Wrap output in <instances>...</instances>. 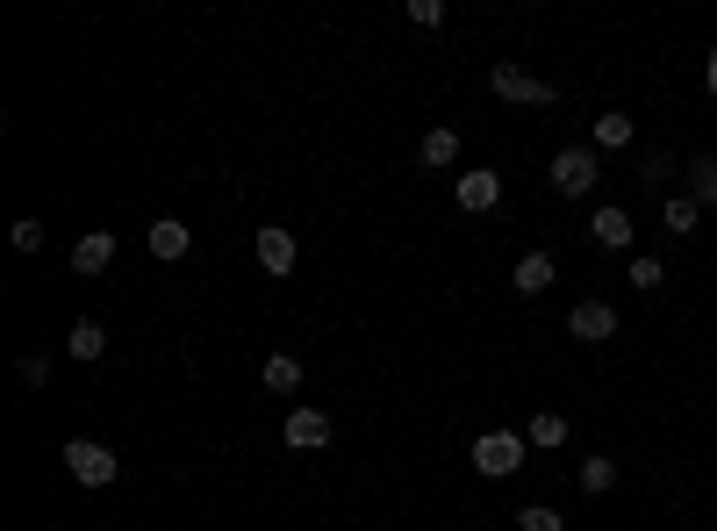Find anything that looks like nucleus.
Instances as JSON below:
<instances>
[{"label":"nucleus","mask_w":717,"mask_h":531,"mask_svg":"<svg viewBox=\"0 0 717 531\" xmlns=\"http://www.w3.org/2000/svg\"><path fill=\"white\" fill-rule=\"evenodd\" d=\"M524 452H531V438H524V431H481V438H474V474L510 481L516 467H524Z\"/></svg>","instance_id":"f257e3e1"},{"label":"nucleus","mask_w":717,"mask_h":531,"mask_svg":"<svg viewBox=\"0 0 717 531\" xmlns=\"http://www.w3.org/2000/svg\"><path fill=\"white\" fill-rule=\"evenodd\" d=\"M488 86H495V101H516V109H553V101H560V86H553V80H539V72L510 65V58H502V65L488 72Z\"/></svg>","instance_id":"f03ea898"},{"label":"nucleus","mask_w":717,"mask_h":531,"mask_svg":"<svg viewBox=\"0 0 717 531\" xmlns=\"http://www.w3.org/2000/svg\"><path fill=\"white\" fill-rule=\"evenodd\" d=\"M65 474L80 481V489H109V481L122 474V460L101 446V438H72V446H65Z\"/></svg>","instance_id":"7ed1b4c3"},{"label":"nucleus","mask_w":717,"mask_h":531,"mask_svg":"<svg viewBox=\"0 0 717 531\" xmlns=\"http://www.w3.org/2000/svg\"><path fill=\"white\" fill-rule=\"evenodd\" d=\"M588 187H596V151H588V144H567L553 159V194H560V202H582Z\"/></svg>","instance_id":"20e7f679"},{"label":"nucleus","mask_w":717,"mask_h":531,"mask_svg":"<svg viewBox=\"0 0 717 531\" xmlns=\"http://www.w3.org/2000/svg\"><path fill=\"white\" fill-rule=\"evenodd\" d=\"M252 252H258V266H266L273 280H280V273H295V259H301V252H295V231H280V223H266V231L252 237Z\"/></svg>","instance_id":"39448f33"},{"label":"nucleus","mask_w":717,"mask_h":531,"mask_svg":"<svg viewBox=\"0 0 717 531\" xmlns=\"http://www.w3.org/2000/svg\"><path fill=\"white\" fill-rule=\"evenodd\" d=\"M280 438H287L295 452H316V446H330V417L301 402V409H287V431H280Z\"/></svg>","instance_id":"423d86ee"},{"label":"nucleus","mask_w":717,"mask_h":531,"mask_svg":"<svg viewBox=\"0 0 717 531\" xmlns=\"http://www.w3.org/2000/svg\"><path fill=\"white\" fill-rule=\"evenodd\" d=\"M567 330H574L582 345H603V338H617V309H610V302H574Z\"/></svg>","instance_id":"0eeeda50"},{"label":"nucleus","mask_w":717,"mask_h":531,"mask_svg":"<svg viewBox=\"0 0 717 531\" xmlns=\"http://www.w3.org/2000/svg\"><path fill=\"white\" fill-rule=\"evenodd\" d=\"M588 237H596L603 252H632V237H638L632 208H596V216H588Z\"/></svg>","instance_id":"6e6552de"},{"label":"nucleus","mask_w":717,"mask_h":531,"mask_svg":"<svg viewBox=\"0 0 717 531\" xmlns=\"http://www.w3.org/2000/svg\"><path fill=\"white\" fill-rule=\"evenodd\" d=\"M109 266H115V231H86L80 245H72V273L94 280V273H109Z\"/></svg>","instance_id":"1a4fd4ad"},{"label":"nucleus","mask_w":717,"mask_h":531,"mask_svg":"<svg viewBox=\"0 0 717 531\" xmlns=\"http://www.w3.org/2000/svg\"><path fill=\"white\" fill-rule=\"evenodd\" d=\"M144 245H151V259H187L194 231H187V223H180V216H158V223H151V231H144Z\"/></svg>","instance_id":"9d476101"},{"label":"nucleus","mask_w":717,"mask_h":531,"mask_svg":"<svg viewBox=\"0 0 717 531\" xmlns=\"http://www.w3.org/2000/svg\"><path fill=\"white\" fill-rule=\"evenodd\" d=\"M452 194H460L467 216H488V208L502 202V173H460V187H452Z\"/></svg>","instance_id":"9b49d317"},{"label":"nucleus","mask_w":717,"mask_h":531,"mask_svg":"<svg viewBox=\"0 0 717 531\" xmlns=\"http://www.w3.org/2000/svg\"><path fill=\"white\" fill-rule=\"evenodd\" d=\"M553 280H560L553 252H524V259H516V273H510V287H516V295H545Z\"/></svg>","instance_id":"f8f14e48"},{"label":"nucleus","mask_w":717,"mask_h":531,"mask_svg":"<svg viewBox=\"0 0 717 531\" xmlns=\"http://www.w3.org/2000/svg\"><path fill=\"white\" fill-rule=\"evenodd\" d=\"M632 136H638V123L624 109H610V115H596V130H588V151H632Z\"/></svg>","instance_id":"ddd939ff"},{"label":"nucleus","mask_w":717,"mask_h":531,"mask_svg":"<svg viewBox=\"0 0 717 531\" xmlns=\"http://www.w3.org/2000/svg\"><path fill=\"white\" fill-rule=\"evenodd\" d=\"M65 353H72V359H80V367H94V359H101V353H109V330H101V324H94V316H80V324H72V330H65Z\"/></svg>","instance_id":"4468645a"},{"label":"nucleus","mask_w":717,"mask_h":531,"mask_svg":"<svg viewBox=\"0 0 717 531\" xmlns=\"http://www.w3.org/2000/svg\"><path fill=\"white\" fill-rule=\"evenodd\" d=\"M258 381H266V396H295V388H301V359L295 353H266Z\"/></svg>","instance_id":"2eb2a0df"},{"label":"nucleus","mask_w":717,"mask_h":531,"mask_svg":"<svg viewBox=\"0 0 717 531\" xmlns=\"http://www.w3.org/2000/svg\"><path fill=\"white\" fill-rule=\"evenodd\" d=\"M660 223H667V231H675V237H696V223H704V208H696V194H667V202H660Z\"/></svg>","instance_id":"dca6fc26"},{"label":"nucleus","mask_w":717,"mask_h":531,"mask_svg":"<svg viewBox=\"0 0 717 531\" xmlns=\"http://www.w3.org/2000/svg\"><path fill=\"white\" fill-rule=\"evenodd\" d=\"M417 159L423 165H438V173H445L452 159H460V130H423V144H417Z\"/></svg>","instance_id":"f3484780"},{"label":"nucleus","mask_w":717,"mask_h":531,"mask_svg":"<svg viewBox=\"0 0 717 531\" xmlns=\"http://www.w3.org/2000/svg\"><path fill=\"white\" fill-rule=\"evenodd\" d=\"M524 438H531V446H545V452L567 446V417H560V409H539V417L524 423Z\"/></svg>","instance_id":"a211bd4d"},{"label":"nucleus","mask_w":717,"mask_h":531,"mask_svg":"<svg viewBox=\"0 0 717 531\" xmlns=\"http://www.w3.org/2000/svg\"><path fill=\"white\" fill-rule=\"evenodd\" d=\"M582 489L588 496H610V489H617V460H610V452H588V460H582Z\"/></svg>","instance_id":"6ab92c4d"},{"label":"nucleus","mask_w":717,"mask_h":531,"mask_svg":"<svg viewBox=\"0 0 717 531\" xmlns=\"http://www.w3.org/2000/svg\"><path fill=\"white\" fill-rule=\"evenodd\" d=\"M689 194H696V208H717V159L689 165Z\"/></svg>","instance_id":"aec40b11"},{"label":"nucleus","mask_w":717,"mask_h":531,"mask_svg":"<svg viewBox=\"0 0 717 531\" xmlns=\"http://www.w3.org/2000/svg\"><path fill=\"white\" fill-rule=\"evenodd\" d=\"M516 531H567V518L553 503H531V510H516Z\"/></svg>","instance_id":"412c9836"},{"label":"nucleus","mask_w":717,"mask_h":531,"mask_svg":"<svg viewBox=\"0 0 717 531\" xmlns=\"http://www.w3.org/2000/svg\"><path fill=\"white\" fill-rule=\"evenodd\" d=\"M667 173H675L667 151H646V159H638V180H646V187H667Z\"/></svg>","instance_id":"4be33fe9"},{"label":"nucleus","mask_w":717,"mask_h":531,"mask_svg":"<svg viewBox=\"0 0 717 531\" xmlns=\"http://www.w3.org/2000/svg\"><path fill=\"white\" fill-rule=\"evenodd\" d=\"M8 245H14V252H43V223H37V216H22V223L8 231Z\"/></svg>","instance_id":"5701e85b"},{"label":"nucleus","mask_w":717,"mask_h":531,"mask_svg":"<svg viewBox=\"0 0 717 531\" xmlns=\"http://www.w3.org/2000/svg\"><path fill=\"white\" fill-rule=\"evenodd\" d=\"M409 22L417 29H445V0H409Z\"/></svg>","instance_id":"b1692460"},{"label":"nucleus","mask_w":717,"mask_h":531,"mask_svg":"<svg viewBox=\"0 0 717 531\" xmlns=\"http://www.w3.org/2000/svg\"><path fill=\"white\" fill-rule=\"evenodd\" d=\"M660 280H667L660 259H632V287H660Z\"/></svg>","instance_id":"393cba45"},{"label":"nucleus","mask_w":717,"mask_h":531,"mask_svg":"<svg viewBox=\"0 0 717 531\" xmlns=\"http://www.w3.org/2000/svg\"><path fill=\"white\" fill-rule=\"evenodd\" d=\"M14 374H22L29 388H51V359H37V353H29V359H22V367H14Z\"/></svg>","instance_id":"a878e982"},{"label":"nucleus","mask_w":717,"mask_h":531,"mask_svg":"<svg viewBox=\"0 0 717 531\" xmlns=\"http://www.w3.org/2000/svg\"><path fill=\"white\" fill-rule=\"evenodd\" d=\"M704 86L717 94V43H710V58H704Z\"/></svg>","instance_id":"bb28decb"}]
</instances>
